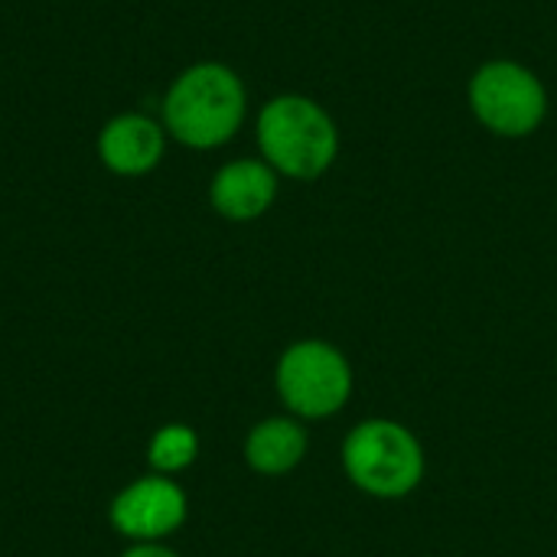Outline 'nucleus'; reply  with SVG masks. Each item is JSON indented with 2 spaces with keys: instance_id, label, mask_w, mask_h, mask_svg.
I'll use <instances>...</instances> for the list:
<instances>
[{
  "instance_id": "9d476101",
  "label": "nucleus",
  "mask_w": 557,
  "mask_h": 557,
  "mask_svg": "<svg viewBox=\"0 0 557 557\" xmlns=\"http://www.w3.org/2000/svg\"><path fill=\"white\" fill-rule=\"evenodd\" d=\"M196 457H199V434L189 424H163L153 431L147 444L150 473H160V476H176L189 470Z\"/></svg>"
},
{
  "instance_id": "1a4fd4ad",
  "label": "nucleus",
  "mask_w": 557,
  "mask_h": 557,
  "mask_svg": "<svg viewBox=\"0 0 557 557\" xmlns=\"http://www.w3.org/2000/svg\"><path fill=\"white\" fill-rule=\"evenodd\" d=\"M307 447H310V437L304 424L290 414H281V418H264L248 431L242 457L251 473L274 480V476L294 473L304 463Z\"/></svg>"
},
{
  "instance_id": "0eeeda50",
  "label": "nucleus",
  "mask_w": 557,
  "mask_h": 557,
  "mask_svg": "<svg viewBox=\"0 0 557 557\" xmlns=\"http://www.w3.org/2000/svg\"><path fill=\"white\" fill-rule=\"evenodd\" d=\"M166 144L170 134L160 117L144 111H121L101 124L95 137V153L111 176L140 180L163 163Z\"/></svg>"
},
{
  "instance_id": "20e7f679",
  "label": "nucleus",
  "mask_w": 557,
  "mask_h": 557,
  "mask_svg": "<svg viewBox=\"0 0 557 557\" xmlns=\"http://www.w3.org/2000/svg\"><path fill=\"white\" fill-rule=\"evenodd\" d=\"M470 114L483 131L503 140H525L548 121V85L519 59H486L467 82Z\"/></svg>"
},
{
  "instance_id": "39448f33",
  "label": "nucleus",
  "mask_w": 557,
  "mask_h": 557,
  "mask_svg": "<svg viewBox=\"0 0 557 557\" xmlns=\"http://www.w3.org/2000/svg\"><path fill=\"white\" fill-rule=\"evenodd\" d=\"M274 388L290 418L323 421L346 408L356 379L343 349L326 339H297L274 366Z\"/></svg>"
},
{
  "instance_id": "7ed1b4c3",
  "label": "nucleus",
  "mask_w": 557,
  "mask_h": 557,
  "mask_svg": "<svg viewBox=\"0 0 557 557\" xmlns=\"http://www.w3.org/2000/svg\"><path fill=\"white\" fill-rule=\"evenodd\" d=\"M343 470L372 499H405L424 483L428 457L411 428L392 418H369L346 434Z\"/></svg>"
},
{
  "instance_id": "f03ea898",
  "label": "nucleus",
  "mask_w": 557,
  "mask_h": 557,
  "mask_svg": "<svg viewBox=\"0 0 557 557\" xmlns=\"http://www.w3.org/2000/svg\"><path fill=\"white\" fill-rule=\"evenodd\" d=\"M255 140L261 160L294 183L323 180L339 157V124L310 95L284 91L261 104L255 117Z\"/></svg>"
},
{
  "instance_id": "9b49d317",
  "label": "nucleus",
  "mask_w": 557,
  "mask_h": 557,
  "mask_svg": "<svg viewBox=\"0 0 557 557\" xmlns=\"http://www.w3.org/2000/svg\"><path fill=\"white\" fill-rule=\"evenodd\" d=\"M121 557H183L180 552H173V548H166L163 542H147V545H131V548H124Z\"/></svg>"
},
{
  "instance_id": "423d86ee",
  "label": "nucleus",
  "mask_w": 557,
  "mask_h": 557,
  "mask_svg": "<svg viewBox=\"0 0 557 557\" xmlns=\"http://www.w3.org/2000/svg\"><path fill=\"white\" fill-rule=\"evenodd\" d=\"M189 512V499L173 476L147 473L127 483L108 506L111 529L131 545L166 542L183 529Z\"/></svg>"
},
{
  "instance_id": "6e6552de",
  "label": "nucleus",
  "mask_w": 557,
  "mask_h": 557,
  "mask_svg": "<svg viewBox=\"0 0 557 557\" xmlns=\"http://www.w3.org/2000/svg\"><path fill=\"white\" fill-rule=\"evenodd\" d=\"M281 193V176L261 157L225 160L209 180V206L225 222L245 225L271 212Z\"/></svg>"
},
{
  "instance_id": "f257e3e1",
  "label": "nucleus",
  "mask_w": 557,
  "mask_h": 557,
  "mask_svg": "<svg viewBox=\"0 0 557 557\" xmlns=\"http://www.w3.org/2000/svg\"><path fill=\"white\" fill-rule=\"evenodd\" d=\"M248 117V85L245 78L219 62L202 59L173 75L160 98V121L186 150H219L232 144Z\"/></svg>"
}]
</instances>
